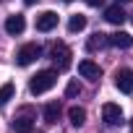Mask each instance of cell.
Returning a JSON list of instances; mask_svg holds the SVG:
<instances>
[{
	"mask_svg": "<svg viewBox=\"0 0 133 133\" xmlns=\"http://www.w3.org/2000/svg\"><path fill=\"white\" fill-rule=\"evenodd\" d=\"M102 120L107 125H120L123 123V107L120 104H112V102L102 104Z\"/></svg>",
	"mask_w": 133,
	"mask_h": 133,
	"instance_id": "cell-4",
	"label": "cell"
},
{
	"mask_svg": "<svg viewBox=\"0 0 133 133\" xmlns=\"http://www.w3.org/2000/svg\"><path fill=\"white\" fill-rule=\"evenodd\" d=\"M130 125H133V120H130Z\"/></svg>",
	"mask_w": 133,
	"mask_h": 133,
	"instance_id": "cell-22",
	"label": "cell"
},
{
	"mask_svg": "<svg viewBox=\"0 0 133 133\" xmlns=\"http://www.w3.org/2000/svg\"><path fill=\"white\" fill-rule=\"evenodd\" d=\"M24 3H26V5H34V3H37V0H24Z\"/></svg>",
	"mask_w": 133,
	"mask_h": 133,
	"instance_id": "cell-19",
	"label": "cell"
},
{
	"mask_svg": "<svg viewBox=\"0 0 133 133\" xmlns=\"http://www.w3.org/2000/svg\"><path fill=\"white\" fill-rule=\"evenodd\" d=\"M104 44H107V34H99V31H97V34H91V37H89L86 50H89V52H97V50H102Z\"/></svg>",
	"mask_w": 133,
	"mask_h": 133,
	"instance_id": "cell-11",
	"label": "cell"
},
{
	"mask_svg": "<svg viewBox=\"0 0 133 133\" xmlns=\"http://www.w3.org/2000/svg\"><path fill=\"white\" fill-rule=\"evenodd\" d=\"M84 29H86V16H81V13L71 16V21H68V31L76 34V31H84Z\"/></svg>",
	"mask_w": 133,
	"mask_h": 133,
	"instance_id": "cell-15",
	"label": "cell"
},
{
	"mask_svg": "<svg viewBox=\"0 0 133 133\" xmlns=\"http://www.w3.org/2000/svg\"><path fill=\"white\" fill-rule=\"evenodd\" d=\"M130 133H133V130H130Z\"/></svg>",
	"mask_w": 133,
	"mask_h": 133,
	"instance_id": "cell-23",
	"label": "cell"
},
{
	"mask_svg": "<svg viewBox=\"0 0 133 133\" xmlns=\"http://www.w3.org/2000/svg\"><path fill=\"white\" fill-rule=\"evenodd\" d=\"M55 84H57V73H55V71H39L37 76H31L29 91H31V94H44V91H50Z\"/></svg>",
	"mask_w": 133,
	"mask_h": 133,
	"instance_id": "cell-1",
	"label": "cell"
},
{
	"mask_svg": "<svg viewBox=\"0 0 133 133\" xmlns=\"http://www.w3.org/2000/svg\"><path fill=\"white\" fill-rule=\"evenodd\" d=\"M57 117H60V104L57 102L44 104V123H57Z\"/></svg>",
	"mask_w": 133,
	"mask_h": 133,
	"instance_id": "cell-16",
	"label": "cell"
},
{
	"mask_svg": "<svg viewBox=\"0 0 133 133\" xmlns=\"http://www.w3.org/2000/svg\"><path fill=\"white\" fill-rule=\"evenodd\" d=\"M13 94H16V86L8 81V84H3V86H0V110H3L11 99H13Z\"/></svg>",
	"mask_w": 133,
	"mask_h": 133,
	"instance_id": "cell-14",
	"label": "cell"
},
{
	"mask_svg": "<svg viewBox=\"0 0 133 133\" xmlns=\"http://www.w3.org/2000/svg\"><path fill=\"white\" fill-rule=\"evenodd\" d=\"M39 55H42V47H39L37 42H29V44H24V47L16 52V63L26 68V65H31V63L39 57Z\"/></svg>",
	"mask_w": 133,
	"mask_h": 133,
	"instance_id": "cell-2",
	"label": "cell"
},
{
	"mask_svg": "<svg viewBox=\"0 0 133 133\" xmlns=\"http://www.w3.org/2000/svg\"><path fill=\"white\" fill-rule=\"evenodd\" d=\"M107 44H112V47H117V50H130V47H133V37H130L128 31H115V34L107 37Z\"/></svg>",
	"mask_w": 133,
	"mask_h": 133,
	"instance_id": "cell-9",
	"label": "cell"
},
{
	"mask_svg": "<svg viewBox=\"0 0 133 133\" xmlns=\"http://www.w3.org/2000/svg\"><path fill=\"white\" fill-rule=\"evenodd\" d=\"M115 86L123 91V94H130L133 91V71L130 68H120L115 73Z\"/></svg>",
	"mask_w": 133,
	"mask_h": 133,
	"instance_id": "cell-5",
	"label": "cell"
},
{
	"mask_svg": "<svg viewBox=\"0 0 133 133\" xmlns=\"http://www.w3.org/2000/svg\"><path fill=\"white\" fill-rule=\"evenodd\" d=\"M117 3H130V0H117Z\"/></svg>",
	"mask_w": 133,
	"mask_h": 133,
	"instance_id": "cell-20",
	"label": "cell"
},
{
	"mask_svg": "<svg viewBox=\"0 0 133 133\" xmlns=\"http://www.w3.org/2000/svg\"><path fill=\"white\" fill-rule=\"evenodd\" d=\"M63 3H71V0H63Z\"/></svg>",
	"mask_w": 133,
	"mask_h": 133,
	"instance_id": "cell-21",
	"label": "cell"
},
{
	"mask_svg": "<svg viewBox=\"0 0 133 133\" xmlns=\"http://www.w3.org/2000/svg\"><path fill=\"white\" fill-rule=\"evenodd\" d=\"M57 26V13L55 11H42L37 16V31H52Z\"/></svg>",
	"mask_w": 133,
	"mask_h": 133,
	"instance_id": "cell-7",
	"label": "cell"
},
{
	"mask_svg": "<svg viewBox=\"0 0 133 133\" xmlns=\"http://www.w3.org/2000/svg\"><path fill=\"white\" fill-rule=\"evenodd\" d=\"M86 3H89L91 8H97V5H102V0H86Z\"/></svg>",
	"mask_w": 133,
	"mask_h": 133,
	"instance_id": "cell-18",
	"label": "cell"
},
{
	"mask_svg": "<svg viewBox=\"0 0 133 133\" xmlns=\"http://www.w3.org/2000/svg\"><path fill=\"white\" fill-rule=\"evenodd\" d=\"M52 60H55V65H57V71H65V68L71 65V50H68L65 42H55V44H52Z\"/></svg>",
	"mask_w": 133,
	"mask_h": 133,
	"instance_id": "cell-3",
	"label": "cell"
},
{
	"mask_svg": "<svg viewBox=\"0 0 133 133\" xmlns=\"http://www.w3.org/2000/svg\"><path fill=\"white\" fill-rule=\"evenodd\" d=\"M76 94H81V86H78V81H71L65 86V97H76Z\"/></svg>",
	"mask_w": 133,
	"mask_h": 133,
	"instance_id": "cell-17",
	"label": "cell"
},
{
	"mask_svg": "<svg viewBox=\"0 0 133 133\" xmlns=\"http://www.w3.org/2000/svg\"><path fill=\"white\" fill-rule=\"evenodd\" d=\"M68 117H71V125L81 128V125L86 123V110H84V107H71V110H68Z\"/></svg>",
	"mask_w": 133,
	"mask_h": 133,
	"instance_id": "cell-12",
	"label": "cell"
},
{
	"mask_svg": "<svg viewBox=\"0 0 133 133\" xmlns=\"http://www.w3.org/2000/svg\"><path fill=\"white\" fill-rule=\"evenodd\" d=\"M11 128H13V133H31V130H34V123H31L29 117H16Z\"/></svg>",
	"mask_w": 133,
	"mask_h": 133,
	"instance_id": "cell-13",
	"label": "cell"
},
{
	"mask_svg": "<svg viewBox=\"0 0 133 133\" xmlns=\"http://www.w3.org/2000/svg\"><path fill=\"white\" fill-rule=\"evenodd\" d=\"M78 73L84 78H89V81H99L102 78V68H99L94 60H81L78 63Z\"/></svg>",
	"mask_w": 133,
	"mask_h": 133,
	"instance_id": "cell-6",
	"label": "cell"
},
{
	"mask_svg": "<svg viewBox=\"0 0 133 133\" xmlns=\"http://www.w3.org/2000/svg\"><path fill=\"white\" fill-rule=\"evenodd\" d=\"M24 29H26V18H24L21 13H13V16H8V18H5V31H8L11 37L24 34Z\"/></svg>",
	"mask_w": 133,
	"mask_h": 133,
	"instance_id": "cell-8",
	"label": "cell"
},
{
	"mask_svg": "<svg viewBox=\"0 0 133 133\" xmlns=\"http://www.w3.org/2000/svg\"><path fill=\"white\" fill-rule=\"evenodd\" d=\"M104 18H107V24H115V26H120V24H125L128 13H125L120 5H110V8L104 11Z\"/></svg>",
	"mask_w": 133,
	"mask_h": 133,
	"instance_id": "cell-10",
	"label": "cell"
}]
</instances>
